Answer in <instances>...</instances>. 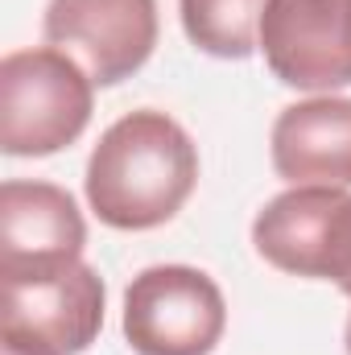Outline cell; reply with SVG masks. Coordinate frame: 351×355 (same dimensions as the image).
<instances>
[{
    "label": "cell",
    "mask_w": 351,
    "mask_h": 355,
    "mask_svg": "<svg viewBox=\"0 0 351 355\" xmlns=\"http://www.w3.org/2000/svg\"><path fill=\"white\" fill-rule=\"evenodd\" d=\"M198 186V149L174 116L141 107L120 116L87 157V207L116 232L170 223Z\"/></svg>",
    "instance_id": "6da1fadb"
},
{
    "label": "cell",
    "mask_w": 351,
    "mask_h": 355,
    "mask_svg": "<svg viewBox=\"0 0 351 355\" xmlns=\"http://www.w3.org/2000/svg\"><path fill=\"white\" fill-rule=\"evenodd\" d=\"M95 112L91 75L54 46L12 50L0 62V149L50 157L75 145Z\"/></svg>",
    "instance_id": "7a4b0ae2"
},
{
    "label": "cell",
    "mask_w": 351,
    "mask_h": 355,
    "mask_svg": "<svg viewBox=\"0 0 351 355\" xmlns=\"http://www.w3.org/2000/svg\"><path fill=\"white\" fill-rule=\"evenodd\" d=\"M0 352L83 355L103 331V277L79 257L0 272Z\"/></svg>",
    "instance_id": "3957f363"
},
{
    "label": "cell",
    "mask_w": 351,
    "mask_h": 355,
    "mask_svg": "<svg viewBox=\"0 0 351 355\" xmlns=\"http://www.w3.org/2000/svg\"><path fill=\"white\" fill-rule=\"evenodd\" d=\"M252 248L273 268L335 281L351 297V190L289 186L257 211Z\"/></svg>",
    "instance_id": "277c9868"
},
{
    "label": "cell",
    "mask_w": 351,
    "mask_h": 355,
    "mask_svg": "<svg viewBox=\"0 0 351 355\" xmlns=\"http://www.w3.org/2000/svg\"><path fill=\"white\" fill-rule=\"evenodd\" d=\"M223 327V289L203 268L153 265L124 289V339L137 355H211Z\"/></svg>",
    "instance_id": "5b68a950"
},
{
    "label": "cell",
    "mask_w": 351,
    "mask_h": 355,
    "mask_svg": "<svg viewBox=\"0 0 351 355\" xmlns=\"http://www.w3.org/2000/svg\"><path fill=\"white\" fill-rule=\"evenodd\" d=\"M157 0H50L42 12L46 46L71 54L95 87L132 79L157 46Z\"/></svg>",
    "instance_id": "8992f818"
},
{
    "label": "cell",
    "mask_w": 351,
    "mask_h": 355,
    "mask_svg": "<svg viewBox=\"0 0 351 355\" xmlns=\"http://www.w3.org/2000/svg\"><path fill=\"white\" fill-rule=\"evenodd\" d=\"M261 54L277 83L335 91L351 83V0H264Z\"/></svg>",
    "instance_id": "52a82bcc"
},
{
    "label": "cell",
    "mask_w": 351,
    "mask_h": 355,
    "mask_svg": "<svg viewBox=\"0 0 351 355\" xmlns=\"http://www.w3.org/2000/svg\"><path fill=\"white\" fill-rule=\"evenodd\" d=\"M83 248L87 223L62 186L25 178L0 186V272L79 261Z\"/></svg>",
    "instance_id": "ba28073f"
},
{
    "label": "cell",
    "mask_w": 351,
    "mask_h": 355,
    "mask_svg": "<svg viewBox=\"0 0 351 355\" xmlns=\"http://www.w3.org/2000/svg\"><path fill=\"white\" fill-rule=\"evenodd\" d=\"M268 157L289 186H351V99L314 95L281 107Z\"/></svg>",
    "instance_id": "9c48e42d"
},
{
    "label": "cell",
    "mask_w": 351,
    "mask_h": 355,
    "mask_svg": "<svg viewBox=\"0 0 351 355\" xmlns=\"http://www.w3.org/2000/svg\"><path fill=\"white\" fill-rule=\"evenodd\" d=\"M261 12L264 0H178L190 46L228 62H244L261 50Z\"/></svg>",
    "instance_id": "30bf717a"
},
{
    "label": "cell",
    "mask_w": 351,
    "mask_h": 355,
    "mask_svg": "<svg viewBox=\"0 0 351 355\" xmlns=\"http://www.w3.org/2000/svg\"><path fill=\"white\" fill-rule=\"evenodd\" d=\"M343 343H348V355H351V314H348V331H343Z\"/></svg>",
    "instance_id": "8fae6325"
},
{
    "label": "cell",
    "mask_w": 351,
    "mask_h": 355,
    "mask_svg": "<svg viewBox=\"0 0 351 355\" xmlns=\"http://www.w3.org/2000/svg\"><path fill=\"white\" fill-rule=\"evenodd\" d=\"M0 355H12V352H0Z\"/></svg>",
    "instance_id": "7c38bea8"
}]
</instances>
